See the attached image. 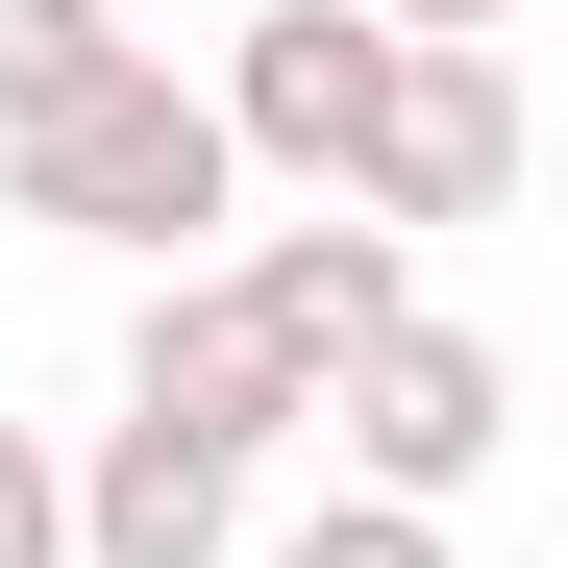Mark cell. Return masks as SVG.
I'll return each instance as SVG.
<instances>
[{"label":"cell","mask_w":568,"mask_h":568,"mask_svg":"<svg viewBox=\"0 0 568 568\" xmlns=\"http://www.w3.org/2000/svg\"><path fill=\"white\" fill-rule=\"evenodd\" d=\"M100 74H124V26H100V0H0V124L100 100Z\"/></svg>","instance_id":"ba28073f"},{"label":"cell","mask_w":568,"mask_h":568,"mask_svg":"<svg viewBox=\"0 0 568 568\" xmlns=\"http://www.w3.org/2000/svg\"><path fill=\"white\" fill-rule=\"evenodd\" d=\"M223 544H247V469L100 420V469H74V568H223Z\"/></svg>","instance_id":"52a82bcc"},{"label":"cell","mask_w":568,"mask_h":568,"mask_svg":"<svg viewBox=\"0 0 568 568\" xmlns=\"http://www.w3.org/2000/svg\"><path fill=\"white\" fill-rule=\"evenodd\" d=\"M371 100H396V26L371 0H247V50H223V173H297V199H346L371 173Z\"/></svg>","instance_id":"3957f363"},{"label":"cell","mask_w":568,"mask_h":568,"mask_svg":"<svg viewBox=\"0 0 568 568\" xmlns=\"http://www.w3.org/2000/svg\"><path fill=\"white\" fill-rule=\"evenodd\" d=\"M495 420H519V371L469 346V322H371V346L322 371V445H346V495H396V519H445L469 469H495Z\"/></svg>","instance_id":"7a4b0ae2"},{"label":"cell","mask_w":568,"mask_h":568,"mask_svg":"<svg viewBox=\"0 0 568 568\" xmlns=\"http://www.w3.org/2000/svg\"><path fill=\"white\" fill-rule=\"evenodd\" d=\"M519 199V74L495 50H396V100H371V173H346V223H495Z\"/></svg>","instance_id":"277c9868"},{"label":"cell","mask_w":568,"mask_h":568,"mask_svg":"<svg viewBox=\"0 0 568 568\" xmlns=\"http://www.w3.org/2000/svg\"><path fill=\"white\" fill-rule=\"evenodd\" d=\"M0 199L26 223H74V247H199L247 173H223V124H199V74H100V100H50V124H0Z\"/></svg>","instance_id":"6da1fadb"},{"label":"cell","mask_w":568,"mask_h":568,"mask_svg":"<svg viewBox=\"0 0 568 568\" xmlns=\"http://www.w3.org/2000/svg\"><path fill=\"white\" fill-rule=\"evenodd\" d=\"M272 568H445V519H396V495H322V519L272 544Z\"/></svg>","instance_id":"9c48e42d"},{"label":"cell","mask_w":568,"mask_h":568,"mask_svg":"<svg viewBox=\"0 0 568 568\" xmlns=\"http://www.w3.org/2000/svg\"><path fill=\"white\" fill-rule=\"evenodd\" d=\"M124 420H149V445H199V469H247V445H297L322 396H297V346H272L223 272H173V297H149V346H124Z\"/></svg>","instance_id":"5b68a950"},{"label":"cell","mask_w":568,"mask_h":568,"mask_svg":"<svg viewBox=\"0 0 568 568\" xmlns=\"http://www.w3.org/2000/svg\"><path fill=\"white\" fill-rule=\"evenodd\" d=\"M0 568H74V469H50L26 420H0Z\"/></svg>","instance_id":"30bf717a"},{"label":"cell","mask_w":568,"mask_h":568,"mask_svg":"<svg viewBox=\"0 0 568 568\" xmlns=\"http://www.w3.org/2000/svg\"><path fill=\"white\" fill-rule=\"evenodd\" d=\"M371 26H396V50H495L519 0H371Z\"/></svg>","instance_id":"8fae6325"},{"label":"cell","mask_w":568,"mask_h":568,"mask_svg":"<svg viewBox=\"0 0 568 568\" xmlns=\"http://www.w3.org/2000/svg\"><path fill=\"white\" fill-rule=\"evenodd\" d=\"M223 297H247L272 346H297V396H322V371H346L371 322H420V247H396V223H346V199H322V223H272V247L223 272Z\"/></svg>","instance_id":"8992f818"}]
</instances>
